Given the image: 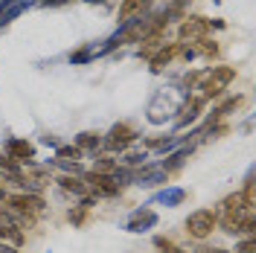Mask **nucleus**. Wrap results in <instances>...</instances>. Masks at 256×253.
I'll return each instance as SVG.
<instances>
[{"mask_svg": "<svg viewBox=\"0 0 256 253\" xmlns=\"http://www.w3.org/2000/svg\"><path fill=\"white\" fill-rule=\"evenodd\" d=\"M216 227H222L227 236H254V227H256L254 206H244V210H224V216L218 218Z\"/></svg>", "mask_w": 256, "mask_h": 253, "instance_id": "1", "label": "nucleus"}, {"mask_svg": "<svg viewBox=\"0 0 256 253\" xmlns=\"http://www.w3.org/2000/svg\"><path fill=\"white\" fill-rule=\"evenodd\" d=\"M146 160H148V152H128L122 163H126L128 169H137V166H143Z\"/></svg>", "mask_w": 256, "mask_h": 253, "instance_id": "22", "label": "nucleus"}, {"mask_svg": "<svg viewBox=\"0 0 256 253\" xmlns=\"http://www.w3.org/2000/svg\"><path fill=\"white\" fill-rule=\"evenodd\" d=\"M152 3H154V0H122V6H120V20L126 24V20H134V18L146 15V12L152 9Z\"/></svg>", "mask_w": 256, "mask_h": 253, "instance_id": "12", "label": "nucleus"}, {"mask_svg": "<svg viewBox=\"0 0 256 253\" xmlns=\"http://www.w3.org/2000/svg\"><path fill=\"white\" fill-rule=\"evenodd\" d=\"M154 248H158L160 253H186L184 248H178L172 238H166V236H154Z\"/></svg>", "mask_w": 256, "mask_h": 253, "instance_id": "21", "label": "nucleus"}, {"mask_svg": "<svg viewBox=\"0 0 256 253\" xmlns=\"http://www.w3.org/2000/svg\"><path fill=\"white\" fill-rule=\"evenodd\" d=\"M6 158L12 160V163H32V160H35V148H32V142H26V140L9 137V140H6Z\"/></svg>", "mask_w": 256, "mask_h": 253, "instance_id": "8", "label": "nucleus"}, {"mask_svg": "<svg viewBox=\"0 0 256 253\" xmlns=\"http://www.w3.org/2000/svg\"><path fill=\"white\" fill-rule=\"evenodd\" d=\"M204 253H227V250H204Z\"/></svg>", "mask_w": 256, "mask_h": 253, "instance_id": "34", "label": "nucleus"}, {"mask_svg": "<svg viewBox=\"0 0 256 253\" xmlns=\"http://www.w3.org/2000/svg\"><path fill=\"white\" fill-rule=\"evenodd\" d=\"M210 32V24H207V18H184L180 20V38L186 41H201L204 35Z\"/></svg>", "mask_w": 256, "mask_h": 253, "instance_id": "10", "label": "nucleus"}, {"mask_svg": "<svg viewBox=\"0 0 256 253\" xmlns=\"http://www.w3.org/2000/svg\"><path fill=\"white\" fill-rule=\"evenodd\" d=\"M41 142H44V146H52V148H58V146H62V142L56 140L52 134H47V137H41Z\"/></svg>", "mask_w": 256, "mask_h": 253, "instance_id": "30", "label": "nucleus"}, {"mask_svg": "<svg viewBox=\"0 0 256 253\" xmlns=\"http://www.w3.org/2000/svg\"><path fill=\"white\" fill-rule=\"evenodd\" d=\"M137 140H140V131L131 126V122H116V126L105 134L102 146H105L108 152H128Z\"/></svg>", "mask_w": 256, "mask_h": 253, "instance_id": "4", "label": "nucleus"}, {"mask_svg": "<svg viewBox=\"0 0 256 253\" xmlns=\"http://www.w3.org/2000/svg\"><path fill=\"white\" fill-rule=\"evenodd\" d=\"M56 158H58V160H67V158L79 160V158H82V152L76 148V146H58V148H56Z\"/></svg>", "mask_w": 256, "mask_h": 253, "instance_id": "23", "label": "nucleus"}, {"mask_svg": "<svg viewBox=\"0 0 256 253\" xmlns=\"http://www.w3.org/2000/svg\"><path fill=\"white\" fill-rule=\"evenodd\" d=\"M256 250V242H254V236H244L239 242V244H236V253H254Z\"/></svg>", "mask_w": 256, "mask_h": 253, "instance_id": "24", "label": "nucleus"}, {"mask_svg": "<svg viewBox=\"0 0 256 253\" xmlns=\"http://www.w3.org/2000/svg\"><path fill=\"white\" fill-rule=\"evenodd\" d=\"M84 216H88V210H84V206H79V210H70V212H67V218H70L73 224H84Z\"/></svg>", "mask_w": 256, "mask_h": 253, "instance_id": "25", "label": "nucleus"}, {"mask_svg": "<svg viewBox=\"0 0 256 253\" xmlns=\"http://www.w3.org/2000/svg\"><path fill=\"white\" fill-rule=\"evenodd\" d=\"M207 24H210V30H212V26H216V30H224V26H227L222 18H216V20H207Z\"/></svg>", "mask_w": 256, "mask_h": 253, "instance_id": "31", "label": "nucleus"}, {"mask_svg": "<svg viewBox=\"0 0 256 253\" xmlns=\"http://www.w3.org/2000/svg\"><path fill=\"white\" fill-rule=\"evenodd\" d=\"M15 166H18V163H12L6 154H0V172H3V169H15Z\"/></svg>", "mask_w": 256, "mask_h": 253, "instance_id": "29", "label": "nucleus"}, {"mask_svg": "<svg viewBox=\"0 0 256 253\" xmlns=\"http://www.w3.org/2000/svg\"><path fill=\"white\" fill-rule=\"evenodd\" d=\"M116 169H120V163H116L114 158H96L94 160V172L96 174H114Z\"/></svg>", "mask_w": 256, "mask_h": 253, "instance_id": "19", "label": "nucleus"}, {"mask_svg": "<svg viewBox=\"0 0 256 253\" xmlns=\"http://www.w3.org/2000/svg\"><path fill=\"white\" fill-rule=\"evenodd\" d=\"M9 206H12V212H18V216H32V212H41L44 210V201L38 195H12L9 198Z\"/></svg>", "mask_w": 256, "mask_h": 253, "instance_id": "9", "label": "nucleus"}, {"mask_svg": "<svg viewBox=\"0 0 256 253\" xmlns=\"http://www.w3.org/2000/svg\"><path fill=\"white\" fill-rule=\"evenodd\" d=\"M244 206H250L248 201H244V195L242 192H233V195H227L222 201V212L224 210H244Z\"/></svg>", "mask_w": 256, "mask_h": 253, "instance_id": "20", "label": "nucleus"}, {"mask_svg": "<svg viewBox=\"0 0 256 253\" xmlns=\"http://www.w3.org/2000/svg\"><path fill=\"white\" fill-rule=\"evenodd\" d=\"M38 6H44V9H52V6H64V3H70V0H35Z\"/></svg>", "mask_w": 256, "mask_h": 253, "instance_id": "28", "label": "nucleus"}, {"mask_svg": "<svg viewBox=\"0 0 256 253\" xmlns=\"http://www.w3.org/2000/svg\"><path fill=\"white\" fill-rule=\"evenodd\" d=\"M178 56V44H166V47H160L158 56H148V64H152V73H160L166 64L172 62Z\"/></svg>", "mask_w": 256, "mask_h": 253, "instance_id": "16", "label": "nucleus"}, {"mask_svg": "<svg viewBox=\"0 0 256 253\" xmlns=\"http://www.w3.org/2000/svg\"><path fill=\"white\" fill-rule=\"evenodd\" d=\"M201 44H204V47H201V52H204V56H216V52H218L216 41H207V38H201Z\"/></svg>", "mask_w": 256, "mask_h": 253, "instance_id": "26", "label": "nucleus"}, {"mask_svg": "<svg viewBox=\"0 0 256 253\" xmlns=\"http://www.w3.org/2000/svg\"><path fill=\"white\" fill-rule=\"evenodd\" d=\"M30 6H32V0H15V3H9V6H3V9H0V30L9 26L15 18H20Z\"/></svg>", "mask_w": 256, "mask_h": 253, "instance_id": "14", "label": "nucleus"}, {"mask_svg": "<svg viewBox=\"0 0 256 253\" xmlns=\"http://www.w3.org/2000/svg\"><path fill=\"white\" fill-rule=\"evenodd\" d=\"M216 224H218V212H216V210H207V206H201V210L190 212V218H186V233H190L195 242H204V238L212 236Z\"/></svg>", "mask_w": 256, "mask_h": 253, "instance_id": "3", "label": "nucleus"}, {"mask_svg": "<svg viewBox=\"0 0 256 253\" xmlns=\"http://www.w3.org/2000/svg\"><path fill=\"white\" fill-rule=\"evenodd\" d=\"M201 90H204V99H218V96L233 84L236 79V67H230V64H218V67H212L210 73L201 76Z\"/></svg>", "mask_w": 256, "mask_h": 253, "instance_id": "2", "label": "nucleus"}, {"mask_svg": "<svg viewBox=\"0 0 256 253\" xmlns=\"http://www.w3.org/2000/svg\"><path fill=\"white\" fill-rule=\"evenodd\" d=\"M184 201H186V190L184 186H166L158 195H152V204H163V206H169V210L180 206Z\"/></svg>", "mask_w": 256, "mask_h": 253, "instance_id": "11", "label": "nucleus"}, {"mask_svg": "<svg viewBox=\"0 0 256 253\" xmlns=\"http://www.w3.org/2000/svg\"><path fill=\"white\" fill-rule=\"evenodd\" d=\"M56 184H58L64 192H73L76 198H84V195H88V186H84V180H82V178H73V174H62Z\"/></svg>", "mask_w": 256, "mask_h": 253, "instance_id": "17", "label": "nucleus"}, {"mask_svg": "<svg viewBox=\"0 0 256 253\" xmlns=\"http://www.w3.org/2000/svg\"><path fill=\"white\" fill-rule=\"evenodd\" d=\"M84 186L94 192V198H116L120 195V186L114 184L111 174H96V172H84L82 174Z\"/></svg>", "mask_w": 256, "mask_h": 253, "instance_id": "5", "label": "nucleus"}, {"mask_svg": "<svg viewBox=\"0 0 256 253\" xmlns=\"http://www.w3.org/2000/svg\"><path fill=\"white\" fill-rule=\"evenodd\" d=\"M158 212L154 210H148V206H143V210H134L131 216H128L126 222V230L128 233H148V230H154L158 227Z\"/></svg>", "mask_w": 256, "mask_h": 253, "instance_id": "6", "label": "nucleus"}, {"mask_svg": "<svg viewBox=\"0 0 256 253\" xmlns=\"http://www.w3.org/2000/svg\"><path fill=\"white\" fill-rule=\"evenodd\" d=\"M94 58H99V50L94 47V44H84L82 50H76V52H70V64H90Z\"/></svg>", "mask_w": 256, "mask_h": 253, "instance_id": "18", "label": "nucleus"}, {"mask_svg": "<svg viewBox=\"0 0 256 253\" xmlns=\"http://www.w3.org/2000/svg\"><path fill=\"white\" fill-rule=\"evenodd\" d=\"M204 105H207L204 96H192V99H186V105L180 108V116H178V122H175L178 131L190 128L192 122H198V116H201V111H204Z\"/></svg>", "mask_w": 256, "mask_h": 253, "instance_id": "7", "label": "nucleus"}, {"mask_svg": "<svg viewBox=\"0 0 256 253\" xmlns=\"http://www.w3.org/2000/svg\"><path fill=\"white\" fill-rule=\"evenodd\" d=\"M178 52H180V56H184L186 62H192V58H198V50H195V47H186V44H184V47H178Z\"/></svg>", "mask_w": 256, "mask_h": 253, "instance_id": "27", "label": "nucleus"}, {"mask_svg": "<svg viewBox=\"0 0 256 253\" xmlns=\"http://www.w3.org/2000/svg\"><path fill=\"white\" fill-rule=\"evenodd\" d=\"M73 146L79 148L82 154H94L96 158V152H99V146H102V134H96V131H82Z\"/></svg>", "mask_w": 256, "mask_h": 253, "instance_id": "13", "label": "nucleus"}, {"mask_svg": "<svg viewBox=\"0 0 256 253\" xmlns=\"http://www.w3.org/2000/svg\"><path fill=\"white\" fill-rule=\"evenodd\" d=\"M212 3H216V6H218V3H222V0H212Z\"/></svg>", "mask_w": 256, "mask_h": 253, "instance_id": "35", "label": "nucleus"}, {"mask_svg": "<svg viewBox=\"0 0 256 253\" xmlns=\"http://www.w3.org/2000/svg\"><path fill=\"white\" fill-rule=\"evenodd\" d=\"M84 3H105V0H84Z\"/></svg>", "mask_w": 256, "mask_h": 253, "instance_id": "33", "label": "nucleus"}, {"mask_svg": "<svg viewBox=\"0 0 256 253\" xmlns=\"http://www.w3.org/2000/svg\"><path fill=\"white\" fill-rule=\"evenodd\" d=\"M190 154H192V146H180V148H175V152H169V158L163 160V166H160V169H163L166 174L178 172V169L186 163V158H190Z\"/></svg>", "mask_w": 256, "mask_h": 253, "instance_id": "15", "label": "nucleus"}, {"mask_svg": "<svg viewBox=\"0 0 256 253\" xmlns=\"http://www.w3.org/2000/svg\"><path fill=\"white\" fill-rule=\"evenodd\" d=\"M0 201H6V190L3 186H0Z\"/></svg>", "mask_w": 256, "mask_h": 253, "instance_id": "32", "label": "nucleus"}]
</instances>
